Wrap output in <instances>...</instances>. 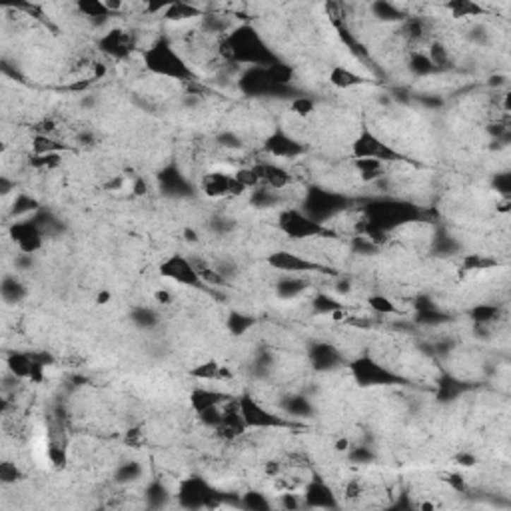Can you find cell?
Here are the masks:
<instances>
[{"label": "cell", "instance_id": "obj_20", "mask_svg": "<svg viewBox=\"0 0 511 511\" xmlns=\"http://www.w3.org/2000/svg\"><path fill=\"white\" fill-rule=\"evenodd\" d=\"M230 399H234V395L220 392V390H210V387H196L192 394H190V404L194 411H202L206 407H216L228 404Z\"/></svg>", "mask_w": 511, "mask_h": 511}, {"label": "cell", "instance_id": "obj_22", "mask_svg": "<svg viewBox=\"0 0 511 511\" xmlns=\"http://www.w3.org/2000/svg\"><path fill=\"white\" fill-rule=\"evenodd\" d=\"M308 288H310V279L306 278V276L288 274V276H284V278L276 284V294H278L282 300H294V298L302 296Z\"/></svg>", "mask_w": 511, "mask_h": 511}, {"label": "cell", "instance_id": "obj_33", "mask_svg": "<svg viewBox=\"0 0 511 511\" xmlns=\"http://www.w3.org/2000/svg\"><path fill=\"white\" fill-rule=\"evenodd\" d=\"M445 8L452 12L455 18H467V16H479L483 8L471 2V0H453V2H447Z\"/></svg>", "mask_w": 511, "mask_h": 511}, {"label": "cell", "instance_id": "obj_15", "mask_svg": "<svg viewBox=\"0 0 511 511\" xmlns=\"http://www.w3.org/2000/svg\"><path fill=\"white\" fill-rule=\"evenodd\" d=\"M218 495L220 493H216L200 477L184 479L180 481V488H178V498L186 507H208L212 505V498H218Z\"/></svg>", "mask_w": 511, "mask_h": 511}, {"label": "cell", "instance_id": "obj_47", "mask_svg": "<svg viewBox=\"0 0 511 511\" xmlns=\"http://www.w3.org/2000/svg\"><path fill=\"white\" fill-rule=\"evenodd\" d=\"M14 188H16L14 180H11L8 176H0V194L2 196H8L11 192H14Z\"/></svg>", "mask_w": 511, "mask_h": 511}, {"label": "cell", "instance_id": "obj_24", "mask_svg": "<svg viewBox=\"0 0 511 511\" xmlns=\"http://www.w3.org/2000/svg\"><path fill=\"white\" fill-rule=\"evenodd\" d=\"M202 16H204V12L200 11L196 4H190V2H172L164 8V18L170 23H186V20H194Z\"/></svg>", "mask_w": 511, "mask_h": 511}, {"label": "cell", "instance_id": "obj_39", "mask_svg": "<svg viewBox=\"0 0 511 511\" xmlns=\"http://www.w3.org/2000/svg\"><path fill=\"white\" fill-rule=\"evenodd\" d=\"M254 324H256L254 318L238 314V312L228 318V327H230V332H232L234 336H242V334H246V332H248Z\"/></svg>", "mask_w": 511, "mask_h": 511}, {"label": "cell", "instance_id": "obj_21", "mask_svg": "<svg viewBox=\"0 0 511 511\" xmlns=\"http://www.w3.org/2000/svg\"><path fill=\"white\" fill-rule=\"evenodd\" d=\"M279 407H282V414L286 418L290 419H306L312 418L314 416V404L306 397V395H286L282 402H279Z\"/></svg>", "mask_w": 511, "mask_h": 511}, {"label": "cell", "instance_id": "obj_30", "mask_svg": "<svg viewBox=\"0 0 511 511\" xmlns=\"http://www.w3.org/2000/svg\"><path fill=\"white\" fill-rule=\"evenodd\" d=\"M312 310H314V314H320V315H332L334 312H339V310H348V306L342 302H337L334 296H330V294H325V291H320V294H315L314 298H312Z\"/></svg>", "mask_w": 511, "mask_h": 511}, {"label": "cell", "instance_id": "obj_26", "mask_svg": "<svg viewBox=\"0 0 511 511\" xmlns=\"http://www.w3.org/2000/svg\"><path fill=\"white\" fill-rule=\"evenodd\" d=\"M26 286H24L23 282L18 276H14V274H6L4 278H2V284H0V296H2V300L6 303H20L26 298Z\"/></svg>", "mask_w": 511, "mask_h": 511}, {"label": "cell", "instance_id": "obj_12", "mask_svg": "<svg viewBox=\"0 0 511 511\" xmlns=\"http://www.w3.org/2000/svg\"><path fill=\"white\" fill-rule=\"evenodd\" d=\"M8 236H11V240L18 248L20 254L35 256L44 242V234L36 226L32 218L12 222L11 228H8Z\"/></svg>", "mask_w": 511, "mask_h": 511}, {"label": "cell", "instance_id": "obj_5", "mask_svg": "<svg viewBox=\"0 0 511 511\" xmlns=\"http://www.w3.org/2000/svg\"><path fill=\"white\" fill-rule=\"evenodd\" d=\"M278 228L290 240H339L336 228L312 220L300 208H284L278 214Z\"/></svg>", "mask_w": 511, "mask_h": 511}, {"label": "cell", "instance_id": "obj_8", "mask_svg": "<svg viewBox=\"0 0 511 511\" xmlns=\"http://www.w3.org/2000/svg\"><path fill=\"white\" fill-rule=\"evenodd\" d=\"M267 264L284 272V274H294V276H310V274H320V276H337V270L325 266L322 262L310 260L306 256L288 252V250H278L267 256Z\"/></svg>", "mask_w": 511, "mask_h": 511}, {"label": "cell", "instance_id": "obj_32", "mask_svg": "<svg viewBox=\"0 0 511 511\" xmlns=\"http://www.w3.org/2000/svg\"><path fill=\"white\" fill-rule=\"evenodd\" d=\"M130 320H132V324L140 327V330H152V327L158 325V315H156V312H154L152 308H144V306L134 308L132 314H130Z\"/></svg>", "mask_w": 511, "mask_h": 511}, {"label": "cell", "instance_id": "obj_1", "mask_svg": "<svg viewBox=\"0 0 511 511\" xmlns=\"http://www.w3.org/2000/svg\"><path fill=\"white\" fill-rule=\"evenodd\" d=\"M218 48H220L218 56L224 62H234L244 68H250V66L267 68L272 64L282 62L278 54L270 48V44L252 24H240L232 28L218 42Z\"/></svg>", "mask_w": 511, "mask_h": 511}, {"label": "cell", "instance_id": "obj_44", "mask_svg": "<svg viewBox=\"0 0 511 511\" xmlns=\"http://www.w3.org/2000/svg\"><path fill=\"white\" fill-rule=\"evenodd\" d=\"M349 459L354 464H370L375 459V455L370 447L366 445H360V447H349Z\"/></svg>", "mask_w": 511, "mask_h": 511}, {"label": "cell", "instance_id": "obj_48", "mask_svg": "<svg viewBox=\"0 0 511 511\" xmlns=\"http://www.w3.org/2000/svg\"><path fill=\"white\" fill-rule=\"evenodd\" d=\"M132 192L136 194V196H144L146 192H148V184H146V180L138 176V178H134V182H132Z\"/></svg>", "mask_w": 511, "mask_h": 511}, {"label": "cell", "instance_id": "obj_2", "mask_svg": "<svg viewBox=\"0 0 511 511\" xmlns=\"http://www.w3.org/2000/svg\"><path fill=\"white\" fill-rule=\"evenodd\" d=\"M421 220V208L404 198H375L361 208V224L392 234L395 228Z\"/></svg>", "mask_w": 511, "mask_h": 511}, {"label": "cell", "instance_id": "obj_11", "mask_svg": "<svg viewBox=\"0 0 511 511\" xmlns=\"http://www.w3.org/2000/svg\"><path fill=\"white\" fill-rule=\"evenodd\" d=\"M264 152L272 158H278V160H296L306 154V144L300 142L298 138H294L291 134H288L284 128H276L272 130L264 140Z\"/></svg>", "mask_w": 511, "mask_h": 511}, {"label": "cell", "instance_id": "obj_28", "mask_svg": "<svg viewBox=\"0 0 511 511\" xmlns=\"http://www.w3.org/2000/svg\"><path fill=\"white\" fill-rule=\"evenodd\" d=\"M370 11L372 14L378 18V20H382V23H404L407 18V14L397 4L394 2H385V0H380V2H373L370 4Z\"/></svg>", "mask_w": 511, "mask_h": 511}, {"label": "cell", "instance_id": "obj_42", "mask_svg": "<svg viewBox=\"0 0 511 511\" xmlns=\"http://www.w3.org/2000/svg\"><path fill=\"white\" fill-rule=\"evenodd\" d=\"M62 162L60 152H52V154H32L30 156V166L35 168H54Z\"/></svg>", "mask_w": 511, "mask_h": 511}, {"label": "cell", "instance_id": "obj_25", "mask_svg": "<svg viewBox=\"0 0 511 511\" xmlns=\"http://www.w3.org/2000/svg\"><path fill=\"white\" fill-rule=\"evenodd\" d=\"M330 82L339 88V90H348V88H358V86H363V84H368V78L366 76H361L358 72H354V70L346 68V66H336V68H332L330 72Z\"/></svg>", "mask_w": 511, "mask_h": 511}, {"label": "cell", "instance_id": "obj_3", "mask_svg": "<svg viewBox=\"0 0 511 511\" xmlns=\"http://www.w3.org/2000/svg\"><path fill=\"white\" fill-rule=\"evenodd\" d=\"M142 62L148 72L180 82H196V72L190 66V62L184 59L180 50H176L174 44L168 38H156L150 47L142 52Z\"/></svg>", "mask_w": 511, "mask_h": 511}, {"label": "cell", "instance_id": "obj_37", "mask_svg": "<svg viewBox=\"0 0 511 511\" xmlns=\"http://www.w3.org/2000/svg\"><path fill=\"white\" fill-rule=\"evenodd\" d=\"M368 306L372 308L375 314L380 315H399V308L395 306L390 298H385V296H372L370 300H368Z\"/></svg>", "mask_w": 511, "mask_h": 511}, {"label": "cell", "instance_id": "obj_41", "mask_svg": "<svg viewBox=\"0 0 511 511\" xmlns=\"http://www.w3.org/2000/svg\"><path fill=\"white\" fill-rule=\"evenodd\" d=\"M314 108H315L314 100H312V98H308V96H303V94H300V96H296L294 100H290L291 112L302 118L310 116V114L314 112Z\"/></svg>", "mask_w": 511, "mask_h": 511}, {"label": "cell", "instance_id": "obj_16", "mask_svg": "<svg viewBox=\"0 0 511 511\" xmlns=\"http://www.w3.org/2000/svg\"><path fill=\"white\" fill-rule=\"evenodd\" d=\"M158 184L162 188L164 196L168 198H188L194 192L192 182L180 172V168L176 164H168L158 174Z\"/></svg>", "mask_w": 511, "mask_h": 511}, {"label": "cell", "instance_id": "obj_23", "mask_svg": "<svg viewBox=\"0 0 511 511\" xmlns=\"http://www.w3.org/2000/svg\"><path fill=\"white\" fill-rule=\"evenodd\" d=\"M250 204L258 210H272L279 208L284 204V192L272 190L266 186H258L250 194Z\"/></svg>", "mask_w": 511, "mask_h": 511}, {"label": "cell", "instance_id": "obj_35", "mask_svg": "<svg viewBox=\"0 0 511 511\" xmlns=\"http://www.w3.org/2000/svg\"><path fill=\"white\" fill-rule=\"evenodd\" d=\"M471 318L477 325H491L493 322H498L500 318V308L498 306H489V303H479L477 308H474Z\"/></svg>", "mask_w": 511, "mask_h": 511}, {"label": "cell", "instance_id": "obj_19", "mask_svg": "<svg viewBox=\"0 0 511 511\" xmlns=\"http://www.w3.org/2000/svg\"><path fill=\"white\" fill-rule=\"evenodd\" d=\"M308 356H310V361H312V366L318 372H330V370H336L337 366L344 363L342 354L332 344H325V342L314 344L310 348Z\"/></svg>", "mask_w": 511, "mask_h": 511}, {"label": "cell", "instance_id": "obj_40", "mask_svg": "<svg viewBox=\"0 0 511 511\" xmlns=\"http://www.w3.org/2000/svg\"><path fill=\"white\" fill-rule=\"evenodd\" d=\"M216 142L220 144L224 150H240V148H244V140L240 134H236L232 130H224L220 132L218 136H216Z\"/></svg>", "mask_w": 511, "mask_h": 511}, {"label": "cell", "instance_id": "obj_17", "mask_svg": "<svg viewBox=\"0 0 511 511\" xmlns=\"http://www.w3.org/2000/svg\"><path fill=\"white\" fill-rule=\"evenodd\" d=\"M252 168H254L256 176H258V180H260V186L284 192V190H288V186L291 184V174L284 166H279L278 162H272V160H267V162H256Z\"/></svg>", "mask_w": 511, "mask_h": 511}, {"label": "cell", "instance_id": "obj_36", "mask_svg": "<svg viewBox=\"0 0 511 511\" xmlns=\"http://www.w3.org/2000/svg\"><path fill=\"white\" fill-rule=\"evenodd\" d=\"M495 266H498L495 260H491L488 256L474 254V256H465L462 270H465V272H486L489 267H495Z\"/></svg>", "mask_w": 511, "mask_h": 511}, {"label": "cell", "instance_id": "obj_45", "mask_svg": "<svg viewBox=\"0 0 511 511\" xmlns=\"http://www.w3.org/2000/svg\"><path fill=\"white\" fill-rule=\"evenodd\" d=\"M244 505L248 510H267L270 507V501L266 500V495L262 493H246L244 495Z\"/></svg>", "mask_w": 511, "mask_h": 511}, {"label": "cell", "instance_id": "obj_13", "mask_svg": "<svg viewBox=\"0 0 511 511\" xmlns=\"http://www.w3.org/2000/svg\"><path fill=\"white\" fill-rule=\"evenodd\" d=\"M98 50L104 52L110 59H128L130 52L136 48V36L124 28H108L104 35L98 38Z\"/></svg>", "mask_w": 511, "mask_h": 511}, {"label": "cell", "instance_id": "obj_14", "mask_svg": "<svg viewBox=\"0 0 511 511\" xmlns=\"http://www.w3.org/2000/svg\"><path fill=\"white\" fill-rule=\"evenodd\" d=\"M202 192L208 198H230L240 196L246 192V188L240 184L236 174H226V172H208L204 174L200 182Z\"/></svg>", "mask_w": 511, "mask_h": 511}, {"label": "cell", "instance_id": "obj_4", "mask_svg": "<svg viewBox=\"0 0 511 511\" xmlns=\"http://www.w3.org/2000/svg\"><path fill=\"white\" fill-rule=\"evenodd\" d=\"M354 206V200L342 192L336 190H327V188L310 186L302 196L300 210L303 214H308L312 220L332 226V222L339 218L342 214H346Z\"/></svg>", "mask_w": 511, "mask_h": 511}, {"label": "cell", "instance_id": "obj_46", "mask_svg": "<svg viewBox=\"0 0 511 511\" xmlns=\"http://www.w3.org/2000/svg\"><path fill=\"white\" fill-rule=\"evenodd\" d=\"M467 38L474 42V44H488L489 42V30L483 26V24H476V26H471V30L467 32Z\"/></svg>", "mask_w": 511, "mask_h": 511}, {"label": "cell", "instance_id": "obj_29", "mask_svg": "<svg viewBox=\"0 0 511 511\" xmlns=\"http://www.w3.org/2000/svg\"><path fill=\"white\" fill-rule=\"evenodd\" d=\"M407 68L411 74H416L419 78H428L431 74H438L440 70L433 66V62L430 60V56L426 54V52H411L409 54V60H407Z\"/></svg>", "mask_w": 511, "mask_h": 511}, {"label": "cell", "instance_id": "obj_18", "mask_svg": "<svg viewBox=\"0 0 511 511\" xmlns=\"http://www.w3.org/2000/svg\"><path fill=\"white\" fill-rule=\"evenodd\" d=\"M303 503L308 507H320V510H330V507L337 505L334 489L318 476L303 483Z\"/></svg>", "mask_w": 511, "mask_h": 511}, {"label": "cell", "instance_id": "obj_31", "mask_svg": "<svg viewBox=\"0 0 511 511\" xmlns=\"http://www.w3.org/2000/svg\"><path fill=\"white\" fill-rule=\"evenodd\" d=\"M62 150H68V146L54 140L52 136H48V134H36L32 138V154H52V152Z\"/></svg>", "mask_w": 511, "mask_h": 511}, {"label": "cell", "instance_id": "obj_38", "mask_svg": "<svg viewBox=\"0 0 511 511\" xmlns=\"http://www.w3.org/2000/svg\"><path fill=\"white\" fill-rule=\"evenodd\" d=\"M142 476V465L138 462H124L120 464L116 469V481L118 483H132Z\"/></svg>", "mask_w": 511, "mask_h": 511}, {"label": "cell", "instance_id": "obj_43", "mask_svg": "<svg viewBox=\"0 0 511 511\" xmlns=\"http://www.w3.org/2000/svg\"><path fill=\"white\" fill-rule=\"evenodd\" d=\"M20 477H23V474L16 467V464H12V462H2L0 464V481L4 486H12V483L20 481Z\"/></svg>", "mask_w": 511, "mask_h": 511}, {"label": "cell", "instance_id": "obj_49", "mask_svg": "<svg viewBox=\"0 0 511 511\" xmlns=\"http://www.w3.org/2000/svg\"><path fill=\"white\" fill-rule=\"evenodd\" d=\"M457 464L471 467V465L476 464V457H474V455H469V453H462V455L457 457Z\"/></svg>", "mask_w": 511, "mask_h": 511}, {"label": "cell", "instance_id": "obj_10", "mask_svg": "<svg viewBox=\"0 0 511 511\" xmlns=\"http://www.w3.org/2000/svg\"><path fill=\"white\" fill-rule=\"evenodd\" d=\"M160 276L164 278L172 279L176 284H182L188 288H198V290H204V282L198 276V270L194 266V260H188L184 256L174 254L168 256L160 264Z\"/></svg>", "mask_w": 511, "mask_h": 511}, {"label": "cell", "instance_id": "obj_7", "mask_svg": "<svg viewBox=\"0 0 511 511\" xmlns=\"http://www.w3.org/2000/svg\"><path fill=\"white\" fill-rule=\"evenodd\" d=\"M351 378L358 385L363 387H380V385H407L406 378L392 370L383 368L380 361H375L370 356H361L349 363Z\"/></svg>", "mask_w": 511, "mask_h": 511}, {"label": "cell", "instance_id": "obj_6", "mask_svg": "<svg viewBox=\"0 0 511 511\" xmlns=\"http://www.w3.org/2000/svg\"><path fill=\"white\" fill-rule=\"evenodd\" d=\"M238 409L240 416L244 419L248 430H288V428H296V421L286 418L284 414H276L270 411L266 406H262L254 395L244 394L238 397Z\"/></svg>", "mask_w": 511, "mask_h": 511}, {"label": "cell", "instance_id": "obj_27", "mask_svg": "<svg viewBox=\"0 0 511 511\" xmlns=\"http://www.w3.org/2000/svg\"><path fill=\"white\" fill-rule=\"evenodd\" d=\"M40 210V204L35 196L26 194V192H18L14 194L11 204V216L16 220H24V218H30L32 214H36Z\"/></svg>", "mask_w": 511, "mask_h": 511}, {"label": "cell", "instance_id": "obj_50", "mask_svg": "<svg viewBox=\"0 0 511 511\" xmlns=\"http://www.w3.org/2000/svg\"><path fill=\"white\" fill-rule=\"evenodd\" d=\"M495 178H498V180H505V182H510V176L507 174H498ZM507 190H510V184H503V186H501V194H503V196H507Z\"/></svg>", "mask_w": 511, "mask_h": 511}, {"label": "cell", "instance_id": "obj_34", "mask_svg": "<svg viewBox=\"0 0 511 511\" xmlns=\"http://www.w3.org/2000/svg\"><path fill=\"white\" fill-rule=\"evenodd\" d=\"M218 373H220V363L214 360L204 361L200 363L196 368H192L190 375L196 378L200 382H218Z\"/></svg>", "mask_w": 511, "mask_h": 511}, {"label": "cell", "instance_id": "obj_9", "mask_svg": "<svg viewBox=\"0 0 511 511\" xmlns=\"http://www.w3.org/2000/svg\"><path fill=\"white\" fill-rule=\"evenodd\" d=\"M351 156L354 160H380V162H402L406 160V156L399 150L392 148L390 144H385L382 138H378L370 130H361L360 136L354 140L351 144Z\"/></svg>", "mask_w": 511, "mask_h": 511}]
</instances>
